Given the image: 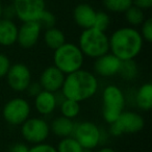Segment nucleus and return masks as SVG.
I'll list each match as a JSON object with an SVG mask.
<instances>
[{
	"label": "nucleus",
	"mask_w": 152,
	"mask_h": 152,
	"mask_svg": "<svg viewBox=\"0 0 152 152\" xmlns=\"http://www.w3.org/2000/svg\"><path fill=\"white\" fill-rule=\"evenodd\" d=\"M61 90L67 99L81 102L95 95L98 90V80L91 72L80 69L65 76Z\"/></svg>",
	"instance_id": "1"
},
{
	"label": "nucleus",
	"mask_w": 152,
	"mask_h": 152,
	"mask_svg": "<svg viewBox=\"0 0 152 152\" xmlns=\"http://www.w3.org/2000/svg\"><path fill=\"white\" fill-rule=\"evenodd\" d=\"M143 38L135 28L122 27L113 32L110 38V50L120 61H131L140 54Z\"/></svg>",
	"instance_id": "2"
},
{
	"label": "nucleus",
	"mask_w": 152,
	"mask_h": 152,
	"mask_svg": "<svg viewBox=\"0 0 152 152\" xmlns=\"http://www.w3.org/2000/svg\"><path fill=\"white\" fill-rule=\"evenodd\" d=\"M78 47L83 55L97 58L110 52V38L103 31L93 27L87 28L79 37Z\"/></svg>",
	"instance_id": "3"
},
{
	"label": "nucleus",
	"mask_w": 152,
	"mask_h": 152,
	"mask_svg": "<svg viewBox=\"0 0 152 152\" xmlns=\"http://www.w3.org/2000/svg\"><path fill=\"white\" fill-rule=\"evenodd\" d=\"M83 52L79 47L73 43H65L54 50V66L64 74H70L81 69L83 65Z\"/></svg>",
	"instance_id": "4"
},
{
	"label": "nucleus",
	"mask_w": 152,
	"mask_h": 152,
	"mask_svg": "<svg viewBox=\"0 0 152 152\" xmlns=\"http://www.w3.org/2000/svg\"><path fill=\"white\" fill-rule=\"evenodd\" d=\"M102 116L108 124L114 123L124 112L125 97L117 86L110 85L102 93Z\"/></svg>",
	"instance_id": "5"
},
{
	"label": "nucleus",
	"mask_w": 152,
	"mask_h": 152,
	"mask_svg": "<svg viewBox=\"0 0 152 152\" xmlns=\"http://www.w3.org/2000/svg\"><path fill=\"white\" fill-rule=\"evenodd\" d=\"M144 127V119L133 112H123L119 118L110 124V134L120 137L124 133H135Z\"/></svg>",
	"instance_id": "6"
},
{
	"label": "nucleus",
	"mask_w": 152,
	"mask_h": 152,
	"mask_svg": "<svg viewBox=\"0 0 152 152\" xmlns=\"http://www.w3.org/2000/svg\"><path fill=\"white\" fill-rule=\"evenodd\" d=\"M72 135L83 149H94L101 141V130L92 122H81L75 125Z\"/></svg>",
	"instance_id": "7"
},
{
	"label": "nucleus",
	"mask_w": 152,
	"mask_h": 152,
	"mask_svg": "<svg viewBox=\"0 0 152 152\" xmlns=\"http://www.w3.org/2000/svg\"><path fill=\"white\" fill-rule=\"evenodd\" d=\"M50 132V127L46 121L40 118H28L21 126L22 137L31 144L44 143Z\"/></svg>",
	"instance_id": "8"
},
{
	"label": "nucleus",
	"mask_w": 152,
	"mask_h": 152,
	"mask_svg": "<svg viewBox=\"0 0 152 152\" xmlns=\"http://www.w3.org/2000/svg\"><path fill=\"white\" fill-rule=\"evenodd\" d=\"M29 114V103L19 97L7 101L2 110L3 118L11 125H22L28 119Z\"/></svg>",
	"instance_id": "9"
},
{
	"label": "nucleus",
	"mask_w": 152,
	"mask_h": 152,
	"mask_svg": "<svg viewBox=\"0 0 152 152\" xmlns=\"http://www.w3.org/2000/svg\"><path fill=\"white\" fill-rule=\"evenodd\" d=\"M13 7L16 17L22 22L37 21L45 11L44 0H13Z\"/></svg>",
	"instance_id": "10"
},
{
	"label": "nucleus",
	"mask_w": 152,
	"mask_h": 152,
	"mask_svg": "<svg viewBox=\"0 0 152 152\" xmlns=\"http://www.w3.org/2000/svg\"><path fill=\"white\" fill-rule=\"evenodd\" d=\"M9 86L17 92L26 91L29 83H31V73L29 68L24 64H15L11 66L7 74Z\"/></svg>",
	"instance_id": "11"
},
{
	"label": "nucleus",
	"mask_w": 152,
	"mask_h": 152,
	"mask_svg": "<svg viewBox=\"0 0 152 152\" xmlns=\"http://www.w3.org/2000/svg\"><path fill=\"white\" fill-rule=\"evenodd\" d=\"M64 80H65V74L55 66H50L42 72L39 83L44 91L56 93L61 89Z\"/></svg>",
	"instance_id": "12"
},
{
	"label": "nucleus",
	"mask_w": 152,
	"mask_h": 152,
	"mask_svg": "<svg viewBox=\"0 0 152 152\" xmlns=\"http://www.w3.org/2000/svg\"><path fill=\"white\" fill-rule=\"evenodd\" d=\"M41 30L42 28L37 21L23 22L21 27L18 28L17 42L23 48H31L38 43Z\"/></svg>",
	"instance_id": "13"
},
{
	"label": "nucleus",
	"mask_w": 152,
	"mask_h": 152,
	"mask_svg": "<svg viewBox=\"0 0 152 152\" xmlns=\"http://www.w3.org/2000/svg\"><path fill=\"white\" fill-rule=\"evenodd\" d=\"M122 61L118 58L113 53H105L97 57L94 64V68L98 75L103 77H110L119 73Z\"/></svg>",
	"instance_id": "14"
},
{
	"label": "nucleus",
	"mask_w": 152,
	"mask_h": 152,
	"mask_svg": "<svg viewBox=\"0 0 152 152\" xmlns=\"http://www.w3.org/2000/svg\"><path fill=\"white\" fill-rule=\"evenodd\" d=\"M95 16V10L88 3H80L77 7H75L73 11L74 21L79 27L83 28V29L93 27Z\"/></svg>",
	"instance_id": "15"
},
{
	"label": "nucleus",
	"mask_w": 152,
	"mask_h": 152,
	"mask_svg": "<svg viewBox=\"0 0 152 152\" xmlns=\"http://www.w3.org/2000/svg\"><path fill=\"white\" fill-rule=\"evenodd\" d=\"M18 27L15 22L11 19L1 18L0 19V45L12 46L17 43Z\"/></svg>",
	"instance_id": "16"
},
{
	"label": "nucleus",
	"mask_w": 152,
	"mask_h": 152,
	"mask_svg": "<svg viewBox=\"0 0 152 152\" xmlns=\"http://www.w3.org/2000/svg\"><path fill=\"white\" fill-rule=\"evenodd\" d=\"M34 106L41 115H49L56 107L54 93L43 90L41 93L36 96Z\"/></svg>",
	"instance_id": "17"
},
{
	"label": "nucleus",
	"mask_w": 152,
	"mask_h": 152,
	"mask_svg": "<svg viewBox=\"0 0 152 152\" xmlns=\"http://www.w3.org/2000/svg\"><path fill=\"white\" fill-rule=\"evenodd\" d=\"M56 137H68L73 134L75 124L73 123L72 119L66 118V117H57L51 123V126H49Z\"/></svg>",
	"instance_id": "18"
},
{
	"label": "nucleus",
	"mask_w": 152,
	"mask_h": 152,
	"mask_svg": "<svg viewBox=\"0 0 152 152\" xmlns=\"http://www.w3.org/2000/svg\"><path fill=\"white\" fill-rule=\"evenodd\" d=\"M135 103L137 107L145 112L152 108V85L150 83L140 87L135 95Z\"/></svg>",
	"instance_id": "19"
},
{
	"label": "nucleus",
	"mask_w": 152,
	"mask_h": 152,
	"mask_svg": "<svg viewBox=\"0 0 152 152\" xmlns=\"http://www.w3.org/2000/svg\"><path fill=\"white\" fill-rule=\"evenodd\" d=\"M45 44L52 50H56L57 48L64 45L66 43V37L64 32L58 28H49L46 29L44 34Z\"/></svg>",
	"instance_id": "20"
},
{
	"label": "nucleus",
	"mask_w": 152,
	"mask_h": 152,
	"mask_svg": "<svg viewBox=\"0 0 152 152\" xmlns=\"http://www.w3.org/2000/svg\"><path fill=\"white\" fill-rule=\"evenodd\" d=\"M125 14V19L130 25L137 26L142 25L144 21H145V15H144V11L139 7L131 5L129 9H127L124 12Z\"/></svg>",
	"instance_id": "21"
},
{
	"label": "nucleus",
	"mask_w": 152,
	"mask_h": 152,
	"mask_svg": "<svg viewBox=\"0 0 152 152\" xmlns=\"http://www.w3.org/2000/svg\"><path fill=\"white\" fill-rule=\"evenodd\" d=\"M61 115L64 117H66V118H69V119L75 118L79 114V112H80L79 102L66 98L63 101V103L61 104Z\"/></svg>",
	"instance_id": "22"
},
{
	"label": "nucleus",
	"mask_w": 152,
	"mask_h": 152,
	"mask_svg": "<svg viewBox=\"0 0 152 152\" xmlns=\"http://www.w3.org/2000/svg\"><path fill=\"white\" fill-rule=\"evenodd\" d=\"M83 148L73 137H64L57 145V152H81Z\"/></svg>",
	"instance_id": "23"
},
{
	"label": "nucleus",
	"mask_w": 152,
	"mask_h": 152,
	"mask_svg": "<svg viewBox=\"0 0 152 152\" xmlns=\"http://www.w3.org/2000/svg\"><path fill=\"white\" fill-rule=\"evenodd\" d=\"M106 10L113 13H124L132 5V0H103Z\"/></svg>",
	"instance_id": "24"
},
{
	"label": "nucleus",
	"mask_w": 152,
	"mask_h": 152,
	"mask_svg": "<svg viewBox=\"0 0 152 152\" xmlns=\"http://www.w3.org/2000/svg\"><path fill=\"white\" fill-rule=\"evenodd\" d=\"M119 73L121 74L123 78L126 80H131L135 78L137 75V66L134 63L133 59L131 61H124L121 63L120 71Z\"/></svg>",
	"instance_id": "25"
},
{
	"label": "nucleus",
	"mask_w": 152,
	"mask_h": 152,
	"mask_svg": "<svg viewBox=\"0 0 152 152\" xmlns=\"http://www.w3.org/2000/svg\"><path fill=\"white\" fill-rule=\"evenodd\" d=\"M110 24V16L104 12H96L95 20L93 23V28L100 31L105 32V30L108 28Z\"/></svg>",
	"instance_id": "26"
},
{
	"label": "nucleus",
	"mask_w": 152,
	"mask_h": 152,
	"mask_svg": "<svg viewBox=\"0 0 152 152\" xmlns=\"http://www.w3.org/2000/svg\"><path fill=\"white\" fill-rule=\"evenodd\" d=\"M37 22L40 24L41 28L49 29V28L54 27L56 20H55V16L53 15L52 13H50V12L45 10V11H43V13L40 15V17L38 18Z\"/></svg>",
	"instance_id": "27"
},
{
	"label": "nucleus",
	"mask_w": 152,
	"mask_h": 152,
	"mask_svg": "<svg viewBox=\"0 0 152 152\" xmlns=\"http://www.w3.org/2000/svg\"><path fill=\"white\" fill-rule=\"evenodd\" d=\"M142 38L148 43L152 42V19L148 18L142 23Z\"/></svg>",
	"instance_id": "28"
},
{
	"label": "nucleus",
	"mask_w": 152,
	"mask_h": 152,
	"mask_svg": "<svg viewBox=\"0 0 152 152\" xmlns=\"http://www.w3.org/2000/svg\"><path fill=\"white\" fill-rule=\"evenodd\" d=\"M10 68H11L10 58L3 53H0V78L7 76Z\"/></svg>",
	"instance_id": "29"
},
{
	"label": "nucleus",
	"mask_w": 152,
	"mask_h": 152,
	"mask_svg": "<svg viewBox=\"0 0 152 152\" xmlns=\"http://www.w3.org/2000/svg\"><path fill=\"white\" fill-rule=\"evenodd\" d=\"M28 152H57V150L56 148L49 145V144L41 143V144H36L34 147L29 148Z\"/></svg>",
	"instance_id": "30"
},
{
	"label": "nucleus",
	"mask_w": 152,
	"mask_h": 152,
	"mask_svg": "<svg viewBox=\"0 0 152 152\" xmlns=\"http://www.w3.org/2000/svg\"><path fill=\"white\" fill-rule=\"evenodd\" d=\"M26 91L28 92V94H29L30 96L36 97L39 93H41V92L43 91V89L39 83H30L29 86L27 87V89H26Z\"/></svg>",
	"instance_id": "31"
},
{
	"label": "nucleus",
	"mask_w": 152,
	"mask_h": 152,
	"mask_svg": "<svg viewBox=\"0 0 152 152\" xmlns=\"http://www.w3.org/2000/svg\"><path fill=\"white\" fill-rule=\"evenodd\" d=\"M132 5L141 10H149L152 7V0H132Z\"/></svg>",
	"instance_id": "32"
},
{
	"label": "nucleus",
	"mask_w": 152,
	"mask_h": 152,
	"mask_svg": "<svg viewBox=\"0 0 152 152\" xmlns=\"http://www.w3.org/2000/svg\"><path fill=\"white\" fill-rule=\"evenodd\" d=\"M28 150L29 148L27 147V145L23 143H16L10 148V152H28Z\"/></svg>",
	"instance_id": "33"
},
{
	"label": "nucleus",
	"mask_w": 152,
	"mask_h": 152,
	"mask_svg": "<svg viewBox=\"0 0 152 152\" xmlns=\"http://www.w3.org/2000/svg\"><path fill=\"white\" fill-rule=\"evenodd\" d=\"M98 152H116V151L110 147H104V148H102V149H100Z\"/></svg>",
	"instance_id": "34"
},
{
	"label": "nucleus",
	"mask_w": 152,
	"mask_h": 152,
	"mask_svg": "<svg viewBox=\"0 0 152 152\" xmlns=\"http://www.w3.org/2000/svg\"><path fill=\"white\" fill-rule=\"evenodd\" d=\"M2 13H3V7H2V5H1V3H0V19L2 17Z\"/></svg>",
	"instance_id": "35"
},
{
	"label": "nucleus",
	"mask_w": 152,
	"mask_h": 152,
	"mask_svg": "<svg viewBox=\"0 0 152 152\" xmlns=\"http://www.w3.org/2000/svg\"><path fill=\"white\" fill-rule=\"evenodd\" d=\"M81 152H92V150H90V149H83V151Z\"/></svg>",
	"instance_id": "36"
},
{
	"label": "nucleus",
	"mask_w": 152,
	"mask_h": 152,
	"mask_svg": "<svg viewBox=\"0 0 152 152\" xmlns=\"http://www.w3.org/2000/svg\"><path fill=\"white\" fill-rule=\"evenodd\" d=\"M86 1H87V0H86Z\"/></svg>",
	"instance_id": "37"
}]
</instances>
